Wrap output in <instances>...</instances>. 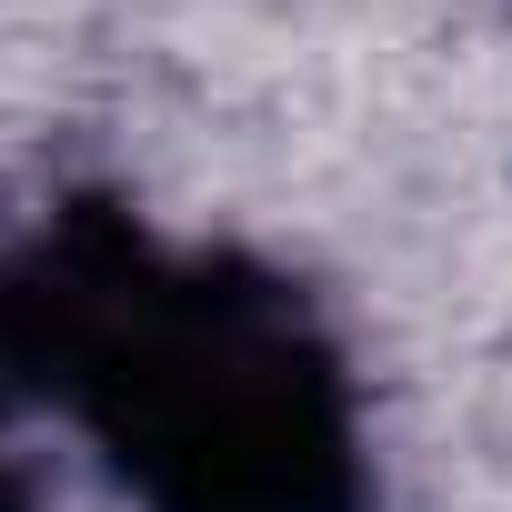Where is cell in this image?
I'll return each instance as SVG.
<instances>
[{
	"instance_id": "cell-1",
	"label": "cell",
	"mask_w": 512,
	"mask_h": 512,
	"mask_svg": "<svg viewBox=\"0 0 512 512\" xmlns=\"http://www.w3.org/2000/svg\"><path fill=\"white\" fill-rule=\"evenodd\" d=\"M0 362L131 512H372V432L312 292L71 191L0 251Z\"/></svg>"
},
{
	"instance_id": "cell-2",
	"label": "cell",
	"mask_w": 512,
	"mask_h": 512,
	"mask_svg": "<svg viewBox=\"0 0 512 512\" xmlns=\"http://www.w3.org/2000/svg\"><path fill=\"white\" fill-rule=\"evenodd\" d=\"M11 392H21V382H11V362H0V412H11ZM0 512H31V482H21L11 462H0Z\"/></svg>"
}]
</instances>
